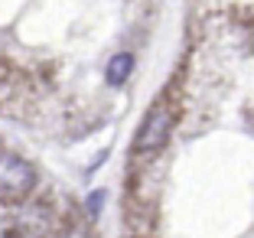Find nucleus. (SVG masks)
I'll return each instance as SVG.
<instances>
[{"label": "nucleus", "instance_id": "39448f33", "mask_svg": "<svg viewBox=\"0 0 254 238\" xmlns=\"http://www.w3.org/2000/svg\"><path fill=\"white\" fill-rule=\"evenodd\" d=\"M62 238H88V235H85L82 229H72V232H65V235H62Z\"/></svg>", "mask_w": 254, "mask_h": 238}, {"label": "nucleus", "instance_id": "7ed1b4c3", "mask_svg": "<svg viewBox=\"0 0 254 238\" xmlns=\"http://www.w3.org/2000/svg\"><path fill=\"white\" fill-rule=\"evenodd\" d=\"M130 72H134V56H130V52H118V56H111V62L105 66L108 85H124Z\"/></svg>", "mask_w": 254, "mask_h": 238}, {"label": "nucleus", "instance_id": "20e7f679", "mask_svg": "<svg viewBox=\"0 0 254 238\" xmlns=\"http://www.w3.org/2000/svg\"><path fill=\"white\" fill-rule=\"evenodd\" d=\"M88 216H98L101 212V206H105V189H91V196H88Z\"/></svg>", "mask_w": 254, "mask_h": 238}, {"label": "nucleus", "instance_id": "f03ea898", "mask_svg": "<svg viewBox=\"0 0 254 238\" xmlns=\"http://www.w3.org/2000/svg\"><path fill=\"white\" fill-rule=\"evenodd\" d=\"M36 186V170L30 160L16 154H0V196L3 199H26Z\"/></svg>", "mask_w": 254, "mask_h": 238}, {"label": "nucleus", "instance_id": "f257e3e1", "mask_svg": "<svg viewBox=\"0 0 254 238\" xmlns=\"http://www.w3.org/2000/svg\"><path fill=\"white\" fill-rule=\"evenodd\" d=\"M173 121H176L173 108H166V104H157V108H150L147 118H143V124L137 127L134 150H137L140 157H153V154H160V150L166 147V141H170Z\"/></svg>", "mask_w": 254, "mask_h": 238}]
</instances>
